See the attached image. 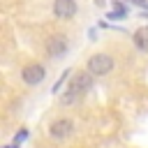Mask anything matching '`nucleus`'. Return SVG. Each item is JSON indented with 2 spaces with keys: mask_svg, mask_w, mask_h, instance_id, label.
<instances>
[{
  "mask_svg": "<svg viewBox=\"0 0 148 148\" xmlns=\"http://www.w3.org/2000/svg\"><path fill=\"white\" fill-rule=\"evenodd\" d=\"M90 86H92V74H90V72H79V74H74V79L69 81V86H67V90L62 92L60 102H62L65 106L79 102V99L90 90Z\"/></svg>",
  "mask_w": 148,
  "mask_h": 148,
  "instance_id": "f257e3e1",
  "label": "nucleus"
},
{
  "mask_svg": "<svg viewBox=\"0 0 148 148\" xmlns=\"http://www.w3.org/2000/svg\"><path fill=\"white\" fill-rule=\"evenodd\" d=\"M44 49H46V56L49 58H62L67 53V49H69V42H67L65 35H51L46 39Z\"/></svg>",
  "mask_w": 148,
  "mask_h": 148,
  "instance_id": "7ed1b4c3",
  "label": "nucleus"
},
{
  "mask_svg": "<svg viewBox=\"0 0 148 148\" xmlns=\"http://www.w3.org/2000/svg\"><path fill=\"white\" fill-rule=\"evenodd\" d=\"M69 74H72V69H65V72L60 74V79H58V81L53 83V88H51V92H58V90H60V86H62V83L67 81V76H69Z\"/></svg>",
  "mask_w": 148,
  "mask_h": 148,
  "instance_id": "1a4fd4ad",
  "label": "nucleus"
},
{
  "mask_svg": "<svg viewBox=\"0 0 148 148\" xmlns=\"http://www.w3.org/2000/svg\"><path fill=\"white\" fill-rule=\"evenodd\" d=\"M132 42H134V46H136L139 51L148 53V25L136 28V30H134V35H132Z\"/></svg>",
  "mask_w": 148,
  "mask_h": 148,
  "instance_id": "0eeeda50",
  "label": "nucleus"
},
{
  "mask_svg": "<svg viewBox=\"0 0 148 148\" xmlns=\"http://www.w3.org/2000/svg\"><path fill=\"white\" fill-rule=\"evenodd\" d=\"M109 18H125V7L120 2H113V12H109Z\"/></svg>",
  "mask_w": 148,
  "mask_h": 148,
  "instance_id": "6e6552de",
  "label": "nucleus"
},
{
  "mask_svg": "<svg viewBox=\"0 0 148 148\" xmlns=\"http://www.w3.org/2000/svg\"><path fill=\"white\" fill-rule=\"evenodd\" d=\"M72 132H74V123L69 118H58L49 125V136L56 139V141H62V139L72 136Z\"/></svg>",
  "mask_w": 148,
  "mask_h": 148,
  "instance_id": "20e7f679",
  "label": "nucleus"
},
{
  "mask_svg": "<svg viewBox=\"0 0 148 148\" xmlns=\"http://www.w3.org/2000/svg\"><path fill=\"white\" fill-rule=\"evenodd\" d=\"M113 69V58L106 56V53H95L90 60H88V72L92 76H104Z\"/></svg>",
  "mask_w": 148,
  "mask_h": 148,
  "instance_id": "f03ea898",
  "label": "nucleus"
},
{
  "mask_svg": "<svg viewBox=\"0 0 148 148\" xmlns=\"http://www.w3.org/2000/svg\"><path fill=\"white\" fill-rule=\"evenodd\" d=\"M127 2H132V5H136L141 9H148V0H127Z\"/></svg>",
  "mask_w": 148,
  "mask_h": 148,
  "instance_id": "9b49d317",
  "label": "nucleus"
},
{
  "mask_svg": "<svg viewBox=\"0 0 148 148\" xmlns=\"http://www.w3.org/2000/svg\"><path fill=\"white\" fill-rule=\"evenodd\" d=\"M53 14L58 18H72L76 14V0H53Z\"/></svg>",
  "mask_w": 148,
  "mask_h": 148,
  "instance_id": "423d86ee",
  "label": "nucleus"
},
{
  "mask_svg": "<svg viewBox=\"0 0 148 148\" xmlns=\"http://www.w3.org/2000/svg\"><path fill=\"white\" fill-rule=\"evenodd\" d=\"M21 79H23V83H28V86H37V83H42L44 79H46V69L42 67V65H28V67H23V72H21Z\"/></svg>",
  "mask_w": 148,
  "mask_h": 148,
  "instance_id": "39448f33",
  "label": "nucleus"
},
{
  "mask_svg": "<svg viewBox=\"0 0 148 148\" xmlns=\"http://www.w3.org/2000/svg\"><path fill=\"white\" fill-rule=\"evenodd\" d=\"M25 136H28V130H21V132H18V134H16V136H14V143H16V146H18V143H21V141H23V139H25Z\"/></svg>",
  "mask_w": 148,
  "mask_h": 148,
  "instance_id": "9d476101",
  "label": "nucleus"
}]
</instances>
